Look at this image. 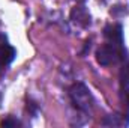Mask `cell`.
<instances>
[{
  "label": "cell",
  "instance_id": "1",
  "mask_svg": "<svg viewBox=\"0 0 129 128\" xmlns=\"http://www.w3.org/2000/svg\"><path fill=\"white\" fill-rule=\"evenodd\" d=\"M69 96H71V101H72L75 109H78L80 112H84V113H90L92 112L95 99H93V96L90 94L89 88L84 83L72 84L71 89H69Z\"/></svg>",
  "mask_w": 129,
  "mask_h": 128
},
{
  "label": "cell",
  "instance_id": "2",
  "mask_svg": "<svg viewBox=\"0 0 129 128\" xmlns=\"http://www.w3.org/2000/svg\"><path fill=\"white\" fill-rule=\"evenodd\" d=\"M125 57H126L125 56V48L119 47V45H114L111 42L99 47L96 51V60L98 63L102 65V66L117 63L119 60H123Z\"/></svg>",
  "mask_w": 129,
  "mask_h": 128
},
{
  "label": "cell",
  "instance_id": "3",
  "mask_svg": "<svg viewBox=\"0 0 129 128\" xmlns=\"http://www.w3.org/2000/svg\"><path fill=\"white\" fill-rule=\"evenodd\" d=\"M71 21L75 26H80V27H89L90 26L92 17H90V12L87 11V8L83 3H80V5L72 8V11H71Z\"/></svg>",
  "mask_w": 129,
  "mask_h": 128
},
{
  "label": "cell",
  "instance_id": "4",
  "mask_svg": "<svg viewBox=\"0 0 129 128\" xmlns=\"http://www.w3.org/2000/svg\"><path fill=\"white\" fill-rule=\"evenodd\" d=\"M104 36L108 42L123 47V27L120 24H108L104 29Z\"/></svg>",
  "mask_w": 129,
  "mask_h": 128
},
{
  "label": "cell",
  "instance_id": "5",
  "mask_svg": "<svg viewBox=\"0 0 129 128\" xmlns=\"http://www.w3.org/2000/svg\"><path fill=\"white\" fill-rule=\"evenodd\" d=\"M15 56H17V50L12 45L5 44V42L0 44V68H5L9 63H12Z\"/></svg>",
  "mask_w": 129,
  "mask_h": 128
},
{
  "label": "cell",
  "instance_id": "6",
  "mask_svg": "<svg viewBox=\"0 0 129 128\" xmlns=\"http://www.w3.org/2000/svg\"><path fill=\"white\" fill-rule=\"evenodd\" d=\"M128 124L129 119L125 121V118H122L120 115H108L102 121V125L105 127H120V125H128Z\"/></svg>",
  "mask_w": 129,
  "mask_h": 128
},
{
  "label": "cell",
  "instance_id": "7",
  "mask_svg": "<svg viewBox=\"0 0 129 128\" xmlns=\"http://www.w3.org/2000/svg\"><path fill=\"white\" fill-rule=\"evenodd\" d=\"M119 78H120V83H122L123 88L129 86V63H125L123 66H122Z\"/></svg>",
  "mask_w": 129,
  "mask_h": 128
},
{
  "label": "cell",
  "instance_id": "8",
  "mask_svg": "<svg viewBox=\"0 0 129 128\" xmlns=\"http://www.w3.org/2000/svg\"><path fill=\"white\" fill-rule=\"evenodd\" d=\"M20 125H21V122H20V121H17V119H14V118H11V116H8L6 119H3V121L0 122V127H2V128L20 127Z\"/></svg>",
  "mask_w": 129,
  "mask_h": 128
},
{
  "label": "cell",
  "instance_id": "9",
  "mask_svg": "<svg viewBox=\"0 0 129 128\" xmlns=\"http://www.w3.org/2000/svg\"><path fill=\"white\" fill-rule=\"evenodd\" d=\"M125 99H126V102H128V105H129V89L125 91Z\"/></svg>",
  "mask_w": 129,
  "mask_h": 128
}]
</instances>
